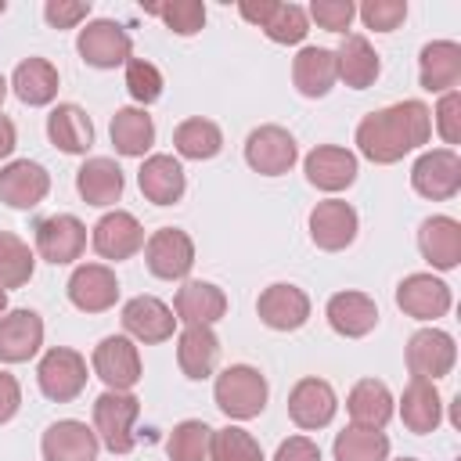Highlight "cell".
Here are the masks:
<instances>
[{"instance_id": "31", "label": "cell", "mask_w": 461, "mask_h": 461, "mask_svg": "<svg viewBox=\"0 0 461 461\" xmlns=\"http://www.w3.org/2000/svg\"><path fill=\"white\" fill-rule=\"evenodd\" d=\"M47 137L65 155H79L94 144V122L79 104H58L47 115Z\"/></svg>"}, {"instance_id": "54", "label": "cell", "mask_w": 461, "mask_h": 461, "mask_svg": "<svg viewBox=\"0 0 461 461\" xmlns=\"http://www.w3.org/2000/svg\"><path fill=\"white\" fill-rule=\"evenodd\" d=\"M4 306H7V292L0 288V313H4Z\"/></svg>"}, {"instance_id": "2", "label": "cell", "mask_w": 461, "mask_h": 461, "mask_svg": "<svg viewBox=\"0 0 461 461\" xmlns=\"http://www.w3.org/2000/svg\"><path fill=\"white\" fill-rule=\"evenodd\" d=\"M216 407L227 418L249 421L267 407V378L249 364H230L216 375Z\"/></svg>"}, {"instance_id": "12", "label": "cell", "mask_w": 461, "mask_h": 461, "mask_svg": "<svg viewBox=\"0 0 461 461\" xmlns=\"http://www.w3.org/2000/svg\"><path fill=\"white\" fill-rule=\"evenodd\" d=\"M310 238L324 252L346 249L357 238V209L349 202H339V198L317 202L310 212Z\"/></svg>"}, {"instance_id": "47", "label": "cell", "mask_w": 461, "mask_h": 461, "mask_svg": "<svg viewBox=\"0 0 461 461\" xmlns=\"http://www.w3.org/2000/svg\"><path fill=\"white\" fill-rule=\"evenodd\" d=\"M436 126H439V137L447 144H457L461 137V94L457 90H447L439 108H436Z\"/></svg>"}, {"instance_id": "16", "label": "cell", "mask_w": 461, "mask_h": 461, "mask_svg": "<svg viewBox=\"0 0 461 461\" xmlns=\"http://www.w3.org/2000/svg\"><path fill=\"white\" fill-rule=\"evenodd\" d=\"M256 310H259V321H263L267 328H274V331H295V328H303L306 317H310V299H306L303 288L281 281V285H270V288L259 295Z\"/></svg>"}, {"instance_id": "38", "label": "cell", "mask_w": 461, "mask_h": 461, "mask_svg": "<svg viewBox=\"0 0 461 461\" xmlns=\"http://www.w3.org/2000/svg\"><path fill=\"white\" fill-rule=\"evenodd\" d=\"M385 457H389V439L378 429L349 425L346 432L335 436V461H385Z\"/></svg>"}, {"instance_id": "14", "label": "cell", "mask_w": 461, "mask_h": 461, "mask_svg": "<svg viewBox=\"0 0 461 461\" xmlns=\"http://www.w3.org/2000/svg\"><path fill=\"white\" fill-rule=\"evenodd\" d=\"M47 191H50V173L40 162L18 158L0 169V202H7L11 209H32L47 198Z\"/></svg>"}, {"instance_id": "30", "label": "cell", "mask_w": 461, "mask_h": 461, "mask_svg": "<svg viewBox=\"0 0 461 461\" xmlns=\"http://www.w3.org/2000/svg\"><path fill=\"white\" fill-rule=\"evenodd\" d=\"M292 79H295L303 97H324L335 86V79H339L335 50H328V47H303L295 54V61H292Z\"/></svg>"}, {"instance_id": "1", "label": "cell", "mask_w": 461, "mask_h": 461, "mask_svg": "<svg viewBox=\"0 0 461 461\" xmlns=\"http://www.w3.org/2000/svg\"><path fill=\"white\" fill-rule=\"evenodd\" d=\"M432 133V112L421 101H400L382 112H371L357 126V148L371 162H400L407 151L421 148Z\"/></svg>"}, {"instance_id": "56", "label": "cell", "mask_w": 461, "mask_h": 461, "mask_svg": "<svg viewBox=\"0 0 461 461\" xmlns=\"http://www.w3.org/2000/svg\"><path fill=\"white\" fill-rule=\"evenodd\" d=\"M0 11H4V0H0Z\"/></svg>"}, {"instance_id": "23", "label": "cell", "mask_w": 461, "mask_h": 461, "mask_svg": "<svg viewBox=\"0 0 461 461\" xmlns=\"http://www.w3.org/2000/svg\"><path fill=\"white\" fill-rule=\"evenodd\" d=\"M306 180L321 191H342L357 180V155L335 144H321L306 155Z\"/></svg>"}, {"instance_id": "52", "label": "cell", "mask_w": 461, "mask_h": 461, "mask_svg": "<svg viewBox=\"0 0 461 461\" xmlns=\"http://www.w3.org/2000/svg\"><path fill=\"white\" fill-rule=\"evenodd\" d=\"M14 144H18V137H14V122L0 112V158H7V155L14 151Z\"/></svg>"}, {"instance_id": "17", "label": "cell", "mask_w": 461, "mask_h": 461, "mask_svg": "<svg viewBox=\"0 0 461 461\" xmlns=\"http://www.w3.org/2000/svg\"><path fill=\"white\" fill-rule=\"evenodd\" d=\"M335 389L324 378H303L288 393V414L299 429H324L335 418Z\"/></svg>"}, {"instance_id": "10", "label": "cell", "mask_w": 461, "mask_h": 461, "mask_svg": "<svg viewBox=\"0 0 461 461\" xmlns=\"http://www.w3.org/2000/svg\"><path fill=\"white\" fill-rule=\"evenodd\" d=\"M144 259H148V270L155 277L176 281V277H187V270L194 267V245L180 227H162L148 238Z\"/></svg>"}, {"instance_id": "24", "label": "cell", "mask_w": 461, "mask_h": 461, "mask_svg": "<svg viewBox=\"0 0 461 461\" xmlns=\"http://www.w3.org/2000/svg\"><path fill=\"white\" fill-rule=\"evenodd\" d=\"M418 249L436 270H454L461 263V223L450 216H429L418 230Z\"/></svg>"}, {"instance_id": "33", "label": "cell", "mask_w": 461, "mask_h": 461, "mask_svg": "<svg viewBox=\"0 0 461 461\" xmlns=\"http://www.w3.org/2000/svg\"><path fill=\"white\" fill-rule=\"evenodd\" d=\"M346 411H349L353 425H360V429H382L393 418V396H389V389L382 382L364 378L346 396Z\"/></svg>"}, {"instance_id": "8", "label": "cell", "mask_w": 461, "mask_h": 461, "mask_svg": "<svg viewBox=\"0 0 461 461\" xmlns=\"http://www.w3.org/2000/svg\"><path fill=\"white\" fill-rule=\"evenodd\" d=\"M76 50L94 68H115V65L130 61V36L119 22L97 18V22H86V29H79Z\"/></svg>"}, {"instance_id": "53", "label": "cell", "mask_w": 461, "mask_h": 461, "mask_svg": "<svg viewBox=\"0 0 461 461\" xmlns=\"http://www.w3.org/2000/svg\"><path fill=\"white\" fill-rule=\"evenodd\" d=\"M4 94H7V79L0 76V104H4Z\"/></svg>"}, {"instance_id": "26", "label": "cell", "mask_w": 461, "mask_h": 461, "mask_svg": "<svg viewBox=\"0 0 461 461\" xmlns=\"http://www.w3.org/2000/svg\"><path fill=\"white\" fill-rule=\"evenodd\" d=\"M140 194L155 205H173L184 198V169L173 155H151L144 158L140 173H137Z\"/></svg>"}, {"instance_id": "37", "label": "cell", "mask_w": 461, "mask_h": 461, "mask_svg": "<svg viewBox=\"0 0 461 461\" xmlns=\"http://www.w3.org/2000/svg\"><path fill=\"white\" fill-rule=\"evenodd\" d=\"M173 148H176L184 158L202 162V158H212V155L223 148V133H220V126L209 122V119H187V122H180V126L173 130Z\"/></svg>"}, {"instance_id": "4", "label": "cell", "mask_w": 461, "mask_h": 461, "mask_svg": "<svg viewBox=\"0 0 461 461\" xmlns=\"http://www.w3.org/2000/svg\"><path fill=\"white\" fill-rule=\"evenodd\" d=\"M411 184L421 198H432V202H447L461 191V158L454 148H436V151H425L414 169H411Z\"/></svg>"}, {"instance_id": "3", "label": "cell", "mask_w": 461, "mask_h": 461, "mask_svg": "<svg viewBox=\"0 0 461 461\" xmlns=\"http://www.w3.org/2000/svg\"><path fill=\"white\" fill-rule=\"evenodd\" d=\"M140 414V400L133 393H101L94 400V425H97V436L101 443L112 450V454H130L137 436H133V421Z\"/></svg>"}, {"instance_id": "27", "label": "cell", "mask_w": 461, "mask_h": 461, "mask_svg": "<svg viewBox=\"0 0 461 461\" xmlns=\"http://www.w3.org/2000/svg\"><path fill=\"white\" fill-rule=\"evenodd\" d=\"M328 324L346 339H360L378 324V306L364 292H339L328 299Z\"/></svg>"}, {"instance_id": "41", "label": "cell", "mask_w": 461, "mask_h": 461, "mask_svg": "<svg viewBox=\"0 0 461 461\" xmlns=\"http://www.w3.org/2000/svg\"><path fill=\"white\" fill-rule=\"evenodd\" d=\"M209 457L212 461H263V450L252 439V432L227 425V429H216L209 436Z\"/></svg>"}, {"instance_id": "9", "label": "cell", "mask_w": 461, "mask_h": 461, "mask_svg": "<svg viewBox=\"0 0 461 461\" xmlns=\"http://www.w3.org/2000/svg\"><path fill=\"white\" fill-rule=\"evenodd\" d=\"M295 155H299V148H295L292 133L281 130V126H259V130H252L249 140H245V162H249L256 173H263V176H281V173H288V169L295 166Z\"/></svg>"}, {"instance_id": "21", "label": "cell", "mask_w": 461, "mask_h": 461, "mask_svg": "<svg viewBox=\"0 0 461 461\" xmlns=\"http://www.w3.org/2000/svg\"><path fill=\"white\" fill-rule=\"evenodd\" d=\"M43 461H94L97 457V432H90L83 421H54L43 432Z\"/></svg>"}, {"instance_id": "19", "label": "cell", "mask_w": 461, "mask_h": 461, "mask_svg": "<svg viewBox=\"0 0 461 461\" xmlns=\"http://www.w3.org/2000/svg\"><path fill=\"white\" fill-rule=\"evenodd\" d=\"M43 346V321L32 310H11L0 317V360L22 364Z\"/></svg>"}, {"instance_id": "50", "label": "cell", "mask_w": 461, "mask_h": 461, "mask_svg": "<svg viewBox=\"0 0 461 461\" xmlns=\"http://www.w3.org/2000/svg\"><path fill=\"white\" fill-rule=\"evenodd\" d=\"M18 403H22V389H18V378H14V375H7V371H0V425L14 418Z\"/></svg>"}, {"instance_id": "46", "label": "cell", "mask_w": 461, "mask_h": 461, "mask_svg": "<svg viewBox=\"0 0 461 461\" xmlns=\"http://www.w3.org/2000/svg\"><path fill=\"white\" fill-rule=\"evenodd\" d=\"M353 14H357V7L349 0H313L310 4V18L328 32H346Z\"/></svg>"}, {"instance_id": "35", "label": "cell", "mask_w": 461, "mask_h": 461, "mask_svg": "<svg viewBox=\"0 0 461 461\" xmlns=\"http://www.w3.org/2000/svg\"><path fill=\"white\" fill-rule=\"evenodd\" d=\"M108 133H112L115 151L119 155H130V158L144 155L155 144V122H151V115L144 108H119L112 115Z\"/></svg>"}, {"instance_id": "39", "label": "cell", "mask_w": 461, "mask_h": 461, "mask_svg": "<svg viewBox=\"0 0 461 461\" xmlns=\"http://www.w3.org/2000/svg\"><path fill=\"white\" fill-rule=\"evenodd\" d=\"M32 249L18 234L0 230V288H22L32 277Z\"/></svg>"}, {"instance_id": "49", "label": "cell", "mask_w": 461, "mask_h": 461, "mask_svg": "<svg viewBox=\"0 0 461 461\" xmlns=\"http://www.w3.org/2000/svg\"><path fill=\"white\" fill-rule=\"evenodd\" d=\"M274 461H321V447L313 439H306V436H288L277 447Z\"/></svg>"}, {"instance_id": "28", "label": "cell", "mask_w": 461, "mask_h": 461, "mask_svg": "<svg viewBox=\"0 0 461 461\" xmlns=\"http://www.w3.org/2000/svg\"><path fill=\"white\" fill-rule=\"evenodd\" d=\"M176 360L187 378H209L220 360V339L209 324H187L176 342Z\"/></svg>"}, {"instance_id": "5", "label": "cell", "mask_w": 461, "mask_h": 461, "mask_svg": "<svg viewBox=\"0 0 461 461\" xmlns=\"http://www.w3.org/2000/svg\"><path fill=\"white\" fill-rule=\"evenodd\" d=\"M454 360H457V346L439 328H421L407 342V371H411V378L436 382V378L450 375Z\"/></svg>"}, {"instance_id": "51", "label": "cell", "mask_w": 461, "mask_h": 461, "mask_svg": "<svg viewBox=\"0 0 461 461\" xmlns=\"http://www.w3.org/2000/svg\"><path fill=\"white\" fill-rule=\"evenodd\" d=\"M238 11H241V18L245 22H252V25H267L270 22V14L277 11V0H241L238 4Z\"/></svg>"}, {"instance_id": "32", "label": "cell", "mask_w": 461, "mask_h": 461, "mask_svg": "<svg viewBox=\"0 0 461 461\" xmlns=\"http://www.w3.org/2000/svg\"><path fill=\"white\" fill-rule=\"evenodd\" d=\"M76 191L90 205H112L122 194V169L112 158H86L76 173Z\"/></svg>"}, {"instance_id": "6", "label": "cell", "mask_w": 461, "mask_h": 461, "mask_svg": "<svg viewBox=\"0 0 461 461\" xmlns=\"http://www.w3.org/2000/svg\"><path fill=\"white\" fill-rule=\"evenodd\" d=\"M36 378H40V389L47 400H58V403H68L83 393L86 385V360L76 353V349H50L40 367H36Z\"/></svg>"}, {"instance_id": "18", "label": "cell", "mask_w": 461, "mask_h": 461, "mask_svg": "<svg viewBox=\"0 0 461 461\" xmlns=\"http://www.w3.org/2000/svg\"><path fill=\"white\" fill-rule=\"evenodd\" d=\"M140 245H144V227L137 223L133 212L115 209L94 223V249L104 259H130Z\"/></svg>"}, {"instance_id": "20", "label": "cell", "mask_w": 461, "mask_h": 461, "mask_svg": "<svg viewBox=\"0 0 461 461\" xmlns=\"http://www.w3.org/2000/svg\"><path fill=\"white\" fill-rule=\"evenodd\" d=\"M122 328L140 342H166L176 328L173 310L155 295H137L122 306Z\"/></svg>"}, {"instance_id": "55", "label": "cell", "mask_w": 461, "mask_h": 461, "mask_svg": "<svg viewBox=\"0 0 461 461\" xmlns=\"http://www.w3.org/2000/svg\"><path fill=\"white\" fill-rule=\"evenodd\" d=\"M400 461H414V457H400Z\"/></svg>"}, {"instance_id": "7", "label": "cell", "mask_w": 461, "mask_h": 461, "mask_svg": "<svg viewBox=\"0 0 461 461\" xmlns=\"http://www.w3.org/2000/svg\"><path fill=\"white\" fill-rule=\"evenodd\" d=\"M94 371L108 389L130 393L140 382V353L126 335H108L94 349Z\"/></svg>"}, {"instance_id": "36", "label": "cell", "mask_w": 461, "mask_h": 461, "mask_svg": "<svg viewBox=\"0 0 461 461\" xmlns=\"http://www.w3.org/2000/svg\"><path fill=\"white\" fill-rule=\"evenodd\" d=\"M14 94L22 104H50L54 94H58V68L47 61V58H25L18 68H14V79H11Z\"/></svg>"}, {"instance_id": "29", "label": "cell", "mask_w": 461, "mask_h": 461, "mask_svg": "<svg viewBox=\"0 0 461 461\" xmlns=\"http://www.w3.org/2000/svg\"><path fill=\"white\" fill-rule=\"evenodd\" d=\"M176 321L184 324H212L227 313V295L212 281H187L173 299Z\"/></svg>"}, {"instance_id": "43", "label": "cell", "mask_w": 461, "mask_h": 461, "mask_svg": "<svg viewBox=\"0 0 461 461\" xmlns=\"http://www.w3.org/2000/svg\"><path fill=\"white\" fill-rule=\"evenodd\" d=\"M263 32L274 43H299L310 32V18L299 4H277V11L270 14V22L263 25Z\"/></svg>"}, {"instance_id": "40", "label": "cell", "mask_w": 461, "mask_h": 461, "mask_svg": "<svg viewBox=\"0 0 461 461\" xmlns=\"http://www.w3.org/2000/svg\"><path fill=\"white\" fill-rule=\"evenodd\" d=\"M209 436H212V429L205 421H194V418L180 421L166 439L169 461H205L209 457Z\"/></svg>"}, {"instance_id": "15", "label": "cell", "mask_w": 461, "mask_h": 461, "mask_svg": "<svg viewBox=\"0 0 461 461\" xmlns=\"http://www.w3.org/2000/svg\"><path fill=\"white\" fill-rule=\"evenodd\" d=\"M68 299L76 310L83 313H101L108 306H115L119 299V281L104 263H83L76 267V274L68 277Z\"/></svg>"}, {"instance_id": "22", "label": "cell", "mask_w": 461, "mask_h": 461, "mask_svg": "<svg viewBox=\"0 0 461 461\" xmlns=\"http://www.w3.org/2000/svg\"><path fill=\"white\" fill-rule=\"evenodd\" d=\"M418 76H421V86L429 94L454 90L457 79H461V47L454 40L425 43L421 47V58H418Z\"/></svg>"}, {"instance_id": "42", "label": "cell", "mask_w": 461, "mask_h": 461, "mask_svg": "<svg viewBox=\"0 0 461 461\" xmlns=\"http://www.w3.org/2000/svg\"><path fill=\"white\" fill-rule=\"evenodd\" d=\"M151 14H158L176 36H194L205 25V4L202 0H173L162 7H148Z\"/></svg>"}, {"instance_id": "11", "label": "cell", "mask_w": 461, "mask_h": 461, "mask_svg": "<svg viewBox=\"0 0 461 461\" xmlns=\"http://www.w3.org/2000/svg\"><path fill=\"white\" fill-rule=\"evenodd\" d=\"M83 249H86V227L76 216L58 212V216H47L36 223V252L47 263H54V267L72 263L83 256Z\"/></svg>"}, {"instance_id": "44", "label": "cell", "mask_w": 461, "mask_h": 461, "mask_svg": "<svg viewBox=\"0 0 461 461\" xmlns=\"http://www.w3.org/2000/svg\"><path fill=\"white\" fill-rule=\"evenodd\" d=\"M126 90H130L133 101L151 104L162 94V72L151 61H144V58H130L126 61Z\"/></svg>"}, {"instance_id": "34", "label": "cell", "mask_w": 461, "mask_h": 461, "mask_svg": "<svg viewBox=\"0 0 461 461\" xmlns=\"http://www.w3.org/2000/svg\"><path fill=\"white\" fill-rule=\"evenodd\" d=\"M439 414H443V403H439V393L432 382L425 378H411V385L403 389V400H400V418L411 432L425 436L439 425Z\"/></svg>"}, {"instance_id": "25", "label": "cell", "mask_w": 461, "mask_h": 461, "mask_svg": "<svg viewBox=\"0 0 461 461\" xmlns=\"http://www.w3.org/2000/svg\"><path fill=\"white\" fill-rule=\"evenodd\" d=\"M378 68H382V61L375 54V47L360 32H346V40L335 50V72H339V79L346 86H353V90H364V86H371L378 79Z\"/></svg>"}, {"instance_id": "48", "label": "cell", "mask_w": 461, "mask_h": 461, "mask_svg": "<svg viewBox=\"0 0 461 461\" xmlns=\"http://www.w3.org/2000/svg\"><path fill=\"white\" fill-rule=\"evenodd\" d=\"M43 14L54 29H76L90 14V4H83V0H47Z\"/></svg>"}, {"instance_id": "45", "label": "cell", "mask_w": 461, "mask_h": 461, "mask_svg": "<svg viewBox=\"0 0 461 461\" xmlns=\"http://www.w3.org/2000/svg\"><path fill=\"white\" fill-rule=\"evenodd\" d=\"M360 18H364V25L375 29V32H393V29L407 18V4H403V0H367V4L360 7Z\"/></svg>"}, {"instance_id": "13", "label": "cell", "mask_w": 461, "mask_h": 461, "mask_svg": "<svg viewBox=\"0 0 461 461\" xmlns=\"http://www.w3.org/2000/svg\"><path fill=\"white\" fill-rule=\"evenodd\" d=\"M396 306L407 317L436 321V317H443L450 310V288L432 274H407L396 285Z\"/></svg>"}]
</instances>
